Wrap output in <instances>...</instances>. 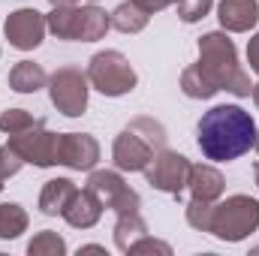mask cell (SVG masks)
Segmentation results:
<instances>
[{"instance_id":"6da1fadb","label":"cell","mask_w":259,"mask_h":256,"mask_svg":"<svg viewBox=\"0 0 259 256\" xmlns=\"http://www.w3.org/2000/svg\"><path fill=\"white\" fill-rule=\"evenodd\" d=\"M181 91L190 100H208L217 91H229L235 97H250V78L238 66L235 46L226 33H205L199 39V64L181 72Z\"/></svg>"},{"instance_id":"7a4b0ae2","label":"cell","mask_w":259,"mask_h":256,"mask_svg":"<svg viewBox=\"0 0 259 256\" xmlns=\"http://www.w3.org/2000/svg\"><path fill=\"white\" fill-rule=\"evenodd\" d=\"M199 151L214 163H229L247 154L256 142V121L241 106H214L199 118Z\"/></svg>"},{"instance_id":"3957f363","label":"cell","mask_w":259,"mask_h":256,"mask_svg":"<svg viewBox=\"0 0 259 256\" xmlns=\"http://www.w3.org/2000/svg\"><path fill=\"white\" fill-rule=\"evenodd\" d=\"M166 148V130L154 118H136L121 130L112 148V160L121 172H145V166Z\"/></svg>"},{"instance_id":"277c9868","label":"cell","mask_w":259,"mask_h":256,"mask_svg":"<svg viewBox=\"0 0 259 256\" xmlns=\"http://www.w3.org/2000/svg\"><path fill=\"white\" fill-rule=\"evenodd\" d=\"M259 229V202L250 196H229L211 205L208 232L220 241H241Z\"/></svg>"},{"instance_id":"5b68a950","label":"cell","mask_w":259,"mask_h":256,"mask_svg":"<svg viewBox=\"0 0 259 256\" xmlns=\"http://www.w3.org/2000/svg\"><path fill=\"white\" fill-rule=\"evenodd\" d=\"M46 21L58 39H78V42H97L112 27L109 15L100 6H55L52 15H46Z\"/></svg>"},{"instance_id":"8992f818","label":"cell","mask_w":259,"mask_h":256,"mask_svg":"<svg viewBox=\"0 0 259 256\" xmlns=\"http://www.w3.org/2000/svg\"><path fill=\"white\" fill-rule=\"evenodd\" d=\"M88 81L103 97H124V94H130L136 88L139 78H136V69L130 66L127 58L121 52L109 49V52H100V55L91 58V64H88Z\"/></svg>"},{"instance_id":"52a82bcc","label":"cell","mask_w":259,"mask_h":256,"mask_svg":"<svg viewBox=\"0 0 259 256\" xmlns=\"http://www.w3.org/2000/svg\"><path fill=\"white\" fill-rule=\"evenodd\" d=\"M88 72H81L78 66H61L52 78H49V94L55 109L66 118H78L88 109Z\"/></svg>"},{"instance_id":"ba28073f","label":"cell","mask_w":259,"mask_h":256,"mask_svg":"<svg viewBox=\"0 0 259 256\" xmlns=\"http://www.w3.org/2000/svg\"><path fill=\"white\" fill-rule=\"evenodd\" d=\"M190 160L178 151L163 148L148 166H145V178L154 190H163L169 196H181L187 190V178H190Z\"/></svg>"},{"instance_id":"9c48e42d","label":"cell","mask_w":259,"mask_h":256,"mask_svg":"<svg viewBox=\"0 0 259 256\" xmlns=\"http://www.w3.org/2000/svg\"><path fill=\"white\" fill-rule=\"evenodd\" d=\"M58 136L61 133H49L46 130V121H39L36 127L9 136V145L15 148V154L24 163H33L39 169H49V166H58Z\"/></svg>"},{"instance_id":"30bf717a","label":"cell","mask_w":259,"mask_h":256,"mask_svg":"<svg viewBox=\"0 0 259 256\" xmlns=\"http://www.w3.org/2000/svg\"><path fill=\"white\" fill-rule=\"evenodd\" d=\"M88 190L97 193V199L103 202V208H112V211H118V214L139 211V205H142L139 193L133 190L118 172H112V169H97V172H91Z\"/></svg>"},{"instance_id":"8fae6325","label":"cell","mask_w":259,"mask_h":256,"mask_svg":"<svg viewBox=\"0 0 259 256\" xmlns=\"http://www.w3.org/2000/svg\"><path fill=\"white\" fill-rule=\"evenodd\" d=\"M46 27H49L46 15L36 12V9H30V6H24V9L9 12V18H6V24H3V33H6V39H9L12 49H18V52H33V49L42 42Z\"/></svg>"},{"instance_id":"7c38bea8","label":"cell","mask_w":259,"mask_h":256,"mask_svg":"<svg viewBox=\"0 0 259 256\" xmlns=\"http://www.w3.org/2000/svg\"><path fill=\"white\" fill-rule=\"evenodd\" d=\"M115 244L118 250L124 253H172L169 244L163 241H154L148 235V223L139 217V211H127V214H118V223H115Z\"/></svg>"},{"instance_id":"4fadbf2b","label":"cell","mask_w":259,"mask_h":256,"mask_svg":"<svg viewBox=\"0 0 259 256\" xmlns=\"http://www.w3.org/2000/svg\"><path fill=\"white\" fill-rule=\"evenodd\" d=\"M100 160V142L88 133H61L58 136V166L75 172H91Z\"/></svg>"},{"instance_id":"5bb4252c","label":"cell","mask_w":259,"mask_h":256,"mask_svg":"<svg viewBox=\"0 0 259 256\" xmlns=\"http://www.w3.org/2000/svg\"><path fill=\"white\" fill-rule=\"evenodd\" d=\"M64 217L69 226H75V229H91V226H97V220L103 217V202L97 199V193L94 190H75L72 193V199L66 202L64 208Z\"/></svg>"},{"instance_id":"9a60e30c","label":"cell","mask_w":259,"mask_h":256,"mask_svg":"<svg viewBox=\"0 0 259 256\" xmlns=\"http://www.w3.org/2000/svg\"><path fill=\"white\" fill-rule=\"evenodd\" d=\"M217 18L229 33H244L259 21V3L256 0H220Z\"/></svg>"},{"instance_id":"2e32d148","label":"cell","mask_w":259,"mask_h":256,"mask_svg":"<svg viewBox=\"0 0 259 256\" xmlns=\"http://www.w3.org/2000/svg\"><path fill=\"white\" fill-rule=\"evenodd\" d=\"M223 187H226V181H223V175L214 169V166H190V178H187V190L193 199L199 202H217L220 196H223Z\"/></svg>"},{"instance_id":"e0dca14e","label":"cell","mask_w":259,"mask_h":256,"mask_svg":"<svg viewBox=\"0 0 259 256\" xmlns=\"http://www.w3.org/2000/svg\"><path fill=\"white\" fill-rule=\"evenodd\" d=\"M46 84H49L46 69L39 64H33V61H18V64L9 69V88L18 91V94H36Z\"/></svg>"},{"instance_id":"ac0fdd59","label":"cell","mask_w":259,"mask_h":256,"mask_svg":"<svg viewBox=\"0 0 259 256\" xmlns=\"http://www.w3.org/2000/svg\"><path fill=\"white\" fill-rule=\"evenodd\" d=\"M72 193H75V184L69 181V178H55V181H49L42 193H39V211L42 214H49V217H55V214H64L66 202L72 199Z\"/></svg>"},{"instance_id":"d6986e66","label":"cell","mask_w":259,"mask_h":256,"mask_svg":"<svg viewBox=\"0 0 259 256\" xmlns=\"http://www.w3.org/2000/svg\"><path fill=\"white\" fill-rule=\"evenodd\" d=\"M148 18H151V15H148L142 6H136L133 0L121 3V6L109 15L112 27L121 30V33H139V30H145V27H148Z\"/></svg>"},{"instance_id":"ffe728a7","label":"cell","mask_w":259,"mask_h":256,"mask_svg":"<svg viewBox=\"0 0 259 256\" xmlns=\"http://www.w3.org/2000/svg\"><path fill=\"white\" fill-rule=\"evenodd\" d=\"M27 229V211L15 202H0V238H18Z\"/></svg>"},{"instance_id":"44dd1931","label":"cell","mask_w":259,"mask_h":256,"mask_svg":"<svg viewBox=\"0 0 259 256\" xmlns=\"http://www.w3.org/2000/svg\"><path fill=\"white\" fill-rule=\"evenodd\" d=\"M27 253L30 256H64L66 253V241L58 235V232L42 229V232H36L33 241L27 244Z\"/></svg>"},{"instance_id":"7402d4cb","label":"cell","mask_w":259,"mask_h":256,"mask_svg":"<svg viewBox=\"0 0 259 256\" xmlns=\"http://www.w3.org/2000/svg\"><path fill=\"white\" fill-rule=\"evenodd\" d=\"M42 118H33L27 109H6L3 115H0V133H6V136H15V133H24V130L36 127Z\"/></svg>"},{"instance_id":"603a6c76","label":"cell","mask_w":259,"mask_h":256,"mask_svg":"<svg viewBox=\"0 0 259 256\" xmlns=\"http://www.w3.org/2000/svg\"><path fill=\"white\" fill-rule=\"evenodd\" d=\"M21 166H24V160L15 154V148H12V145H3V148H0V190L6 187V181H9Z\"/></svg>"},{"instance_id":"cb8c5ba5","label":"cell","mask_w":259,"mask_h":256,"mask_svg":"<svg viewBox=\"0 0 259 256\" xmlns=\"http://www.w3.org/2000/svg\"><path fill=\"white\" fill-rule=\"evenodd\" d=\"M211 205H214V202H199V199H190V202H187V223H190L193 229H199V232H208Z\"/></svg>"},{"instance_id":"d4e9b609","label":"cell","mask_w":259,"mask_h":256,"mask_svg":"<svg viewBox=\"0 0 259 256\" xmlns=\"http://www.w3.org/2000/svg\"><path fill=\"white\" fill-rule=\"evenodd\" d=\"M211 3H214V0H178L175 6H178V15H181V21L193 24V21H199V18H205V15H208Z\"/></svg>"},{"instance_id":"484cf974","label":"cell","mask_w":259,"mask_h":256,"mask_svg":"<svg viewBox=\"0 0 259 256\" xmlns=\"http://www.w3.org/2000/svg\"><path fill=\"white\" fill-rule=\"evenodd\" d=\"M136 6H142L148 15L151 12H160V9H166V6H172V3H178V0H133Z\"/></svg>"},{"instance_id":"4316f807","label":"cell","mask_w":259,"mask_h":256,"mask_svg":"<svg viewBox=\"0 0 259 256\" xmlns=\"http://www.w3.org/2000/svg\"><path fill=\"white\" fill-rule=\"evenodd\" d=\"M247 64L253 72H259V33L250 36V42H247Z\"/></svg>"},{"instance_id":"83f0119b","label":"cell","mask_w":259,"mask_h":256,"mask_svg":"<svg viewBox=\"0 0 259 256\" xmlns=\"http://www.w3.org/2000/svg\"><path fill=\"white\" fill-rule=\"evenodd\" d=\"M49 3H52V6H75L78 0H49Z\"/></svg>"},{"instance_id":"f1b7e54d","label":"cell","mask_w":259,"mask_h":256,"mask_svg":"<svg viewBox=\"0 0 259 256\" xmlns=\"http://www.w3.org/2000/svg\"><path fill=\"white\" fill-rule=\"evenodd\" d=\"M250 94H253V103H256V109H259V84H253V91H250Z\"/></svg>"},{"instance_id":"f546056e","label":"cell","mask_w":259,"mask_h":256,"mask_svg":"<svg viewBox=\"0 0 259 256\" xmlns=\"http://www.w3.org/2000/svg\"><path fill=\"white\" fill-rule=\"evenodd\" d=\"M253 181H256V187H259V163L253 166Z\"/></svg>"},{"instance_id":"4dcf8cb0","label":"cell","mask_w":259,"mask_h":256,"mask_svg":"<svg viewBox=\"0 0 259 256\" xmlns=\"http://www.w3.org/2000/svg\"><path fill=\"white\" fill-rule=\"evenodd\" d=\"M253 148H256V154H259V124H256V142H253Z\"/></svg>"},{"instance_id":"1f68e13d","label":"cell","mask_w":259,"mask_h":256,"mask_svg":"<svg viewBox=\"0 0 259 256\" xmlns=\"http://www.w3.org/2000/svg\"><path fill=\"white\" fill-rule=\"evenodd\" d=\"M256 253H259V250H256Z\"/></svg>"}]
</instances>
